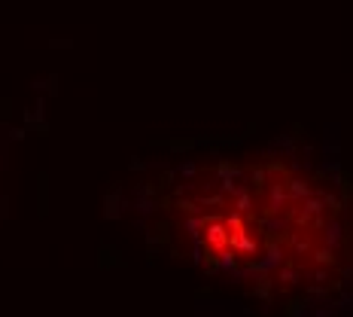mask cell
<instances>
[{"label":"cell","instance_id":"6da1fadb","mask_svg":"<svg viewBox=\"0 0 353 317\" xmlns=\"http://www.w3.org/2000/svg\"><path fill=\"white\" fill-rule=\"evenodd\" d=\"M223 198L198 220V247L234 275L271 281L281 293L326 281L344 260L341 202L281 162L238 168Z\"/></svg>","mask_w":353,"mask_h":317}]
</instances>
